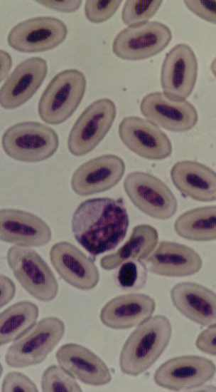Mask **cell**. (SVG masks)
<instances>
[{"instance_id":"ffe728a7","label":"cell","mask_w":216,"mask_h":392,"mask_svg":"<svg viewBox=\"0 0 216 392\" xmlns=\"http://www.w3.org/2000/svg\"><path fill=\"white\" fill-rule=\"evenodd\" d=\"M61 367L75 378L91 386H102L112 380L107 364L87 348L73 343L60 346L55 354Z\"/></svg>"},{"instance_id":"f1b7e54d","label":"cell","mask_w":216,"mask_h":392,"mask_svg":"<svg viewBox=\"0 0 216 392\" xmlns=\"http://www.w3.org/2000/svg\"><path fill=\"white\" fill-rule=\"evenodd\" d=\"M162 1H126L122 11L123 22L129 26L145 23L155 15Z\"/></svg>"},{"instance_id":"8fae6325","label":"cell","mask_w":216,"mask_h":392,"mask_svg":"<svg viewBox=\"0 0 216 392\" xmlns=\"http://www.w3.org/2000/svg\"><path fill=\"white\" fill-rule=\"evenodd\" d=\"M216 366L210 359L196 355L175 357L161 364L153 375L155 383L164 388L180 391L195 388L211 380Z\"/></svg>"},{"instance_id":"e0dca14e","label":"cell","mask_w":216,"mask_h":392,"mask_svg":"<svg viewBox=\"0 0 216 392\" xmlns=\"http://www.w3.org/2000/svg\"><path fill=\"white\" fill-rule=\"evenodd\" d=\"M47 72V62L40 57H31L20 63L1 88V107L14 109L27 102L41 86Z\"/></svg>"},{"instance_id":"30bf717a","label":"cell","mask_w":216,"mask_h":392,"mask_svg":"<svg viewBox=\"0 0 216 392\" xmlns=\"http://www.w3.org/2000/svg\"><path fill=\"white\" fill-rule=\"evenodd\" d=\"M68 28L53 16H38L26 19L14 26L7 41L14 49L24 53L51 50L66 38Z\"/></svg>"},{"instance_id":"3957f363","label":"cell","mask_w":216,"mask_h":392,"mask_svg":"<svg viewBox=\"0 0 216 392\" xmlns=\"http://www.w3.org/2000/svg\"><path fill=\"white\" fill-rule=\"evenodd\" d=\"M86 89L85 75L77 69L64 70L54 76L38 105L39 116L46 123L65 122L80 105Z\"/></svg>"},{"instance_id":"cb8c5ba5","label":"cell","mask_w":216,"mask_h":392,"mask_svg":"<svg viewBox=\"0 0 216 392\" xmlns=\"http://www.w3.org/2000/svg\"><path fill=\"white\" fill-rule=\"evenodd\" d=\"M158 241V234L153 227L139 225L117 251L101 258L100 266L105 270H112L128 261L143 260L153 252Z\"/></svg>"},{"instance_id":"e575fe53","label":"cell","mask_w":216,"mask_h":392,"mask_svg":"<svg viewBox=\"0 0 216 392\" xmlns=\"http://www.w3.org/2000/svg\"><path fill=\"white\" fill-rule=\"evenodd\" d=\"M1 285V308L6 305L14 298L16 293V287L13 281L9 277L1 274L0 277Z\"/></svg>"},{"instance_id":"8d00e7d4","label":"cell","mask_w":216,"mask_h":392,"mask_svg":"<svg viewBox=\"0 0 216 392\" xmlns=\"http://www.w3.org/2000/svg\"><path fill=\"white\" fill-rule=\"evenodd\" d=\"M210 70L213 75L216 77V57L213 59L210 64Z\"/></svg>"},{"instance_id":"d6986e66","label":"cell","mask_w":216,"mask_h":392,"mask_svg":"<svg viewBox=\"0 0 216 392\" xmlns=\"http://www.w3.org/2000/svg\"><path fill=\"white\" fill-rule=\"evenodd\" d=\"M147 270L166 277H187L198 272L202 265L199 254L186 245L162 241L144 259Z\"/></svg>"},{"instance_id":"d6a6232c","label":"cell","mask_w":216,"mask_h":392,"mask_svg":"<svg viewBox=\"0 0 216 392\" xmlns=\"http://www.w3.org/2000/svg\"><path fill=\"white\" fill-rule=\"evenodd\" d=\"M195 346L203 353L216 356V324L210 326L198 335Z\"/></svg>"},{"instance_id":"4316f807","label":"cell","mask_w":216,"mask_h":392,"mask_svg":"<svg viewBox=\"0 0 216 392\" xmlns=\"http://www.w3.org/2000/svg\"><path fill=\"white\" fill-rule=\"evenodd\" d=\"M114 279L118 287L124 290H138L147 279V269L141 260H131L119 266Z\"/></svg>"},{"instance_id":"44dd1931","label":"cell","mask_w":216,"mask_h":392,"mask_svg":"<svg viewBox=\"0 0 216 392\" xmlns=\"http://www.w3.org/2000/svg\"><path fill=\"white\" fill-rule=\"evenodd\" d=\"M173 306L185 317L202 326L216 324V293L201 284L180 282L171 290Z\"/></svg>"},{"instance_id":"d590c367","label":"cell","mask_w":216,"mask_h":392,"mask_svg":"<svg viewBox=\"0 0 216 392\" xmlns=\"http://www.w3.org/2000/svg\"><path fill=\"white\" fill-rule=\"evenodd\" d=\"M11 58L7 52L1 51V81L6 77L11 66Z\"/></svg>"},{"instance_id":"1f68e13d","label":"cell","mask_w":216,"mask_h":392,"mask_svg":"<svg viewBox=\"0 0 216 392\" xmlns=\"http://www.w3.org/2000/svg\"><path fill=\"white\" fill-rule=\"evenodd\" d=\"M187 8L200 18L216 24V1H185Z\"/></svg>"},{"instance_id":"ac0fdd59","label":"cell","mask_w":216,"mask_h":392,"mask_svg":"<svg viewBox=\"0 0 216 392\" xmlns=\"http://www.w3.org/2000/svg\"><path fill=\"white\" fill-rule=\"evenodd\" d=\"M51 238L50 227L39 217L20 210H1V240L28 247L45 245Z\"/></svg>"},{"instance_id":"5b68a950","label":"cell","mask_w":216,"mask_h":392,"mask_svg":"<svg viewBox=\"0 0 216 392\" xmlns=\"http://www.w3.org/2000/svg\"><path fill=\"white\" fill-rule=\"evenodd\" d=\"M65 327L55 316L45 317L9 347L5 361L14 368H25L43 362L63 338Z\"/></svg>"},{"instance_id":"277c9868","label":"cell","mask_w":216,"mask_h":392,"mask_svg":"<svg viewBox=\"0 0 216 392\" xmlns=\"http://www.w3.org/2000/svg\"><path fill=\"white\" fill-rule=\"evenodd\" d=\"M2 147L11 158L38 163L50 158L59 145L57 133L49 126L25 121L9 127L2 136Z\"/></svg>"},{"instance_id":"d4e9b609","label":"cell","mask_w":216,"mask_h":392,"mask_svg":"<svg viewBox=\"0 0 216 392\" xmlns=\"http://www.w3.org/2000/svg\"><path fill=\"white\" fill-rule=\"evenodd\" d=\"M176 232L186 239H216V205L195 208L180 215L174 223Z\"/></svg>"},{"instance_id":"4dcf8cb0","label":"cell","mask_w":216,"mask_h":392,"mask_svg":"<svg viewBox=\"0 0 216 392\" xmlns=\"http://www.w3.org/2000/svg\"><path fill=\"white\" fill-rule=\"evenodd\" d=\"M2 392H37L38 388L34 382L20 372L13 371L7 373L2 382Z\"/></svg>"},{"instance_id":"7a4b0ae2","label":"cell","mask_w":216,"mask_h":392,"mask_svg":"<svg viewBox=\"0 0 216 392\" xmlns=\"http://www.w3.org/2000/svg\"><path fill=\"white\" fill-rule=\"evenodd\" d=\"M172 335L169 320L163 315L151 317L137 327L125 341L119 356L121 371L138 376L160 357Z\"/></svg>"},{"instance_id":"484cf974","label":"cell","mask_w":216,"mask_h":392,"mask_svg":"<svg viewBox=\"0 0 216 392\" xmlns=\"http://www.w3.org/2000/svg\"><path fill=\"white\" fill-rule=\"evenodd\" d=\"M38 306L28 301L14 304L0 314L1 346L21 337L36 324L38 317Z\"/></svg>"},{"instance_id":"7c38bea8","label":"cell","mask_w":216,"mask_h":392,"mask_svg":"<svg viewBox=\"0 0 216 392\" xmlns=\"http://www.w3.org/2000/svg\"><path fill=\"white\" fill-rule=\"evenodd\" d=\"M198 60L186 43L173 46L164 58L161 71L163 93L171 99L184 100L193 92L198 76Z\"/></svg>"},{"instance_id":"9c48e42d","label":"cell","mask_w":216,"mask_h":392,"mask_svg":"<svg viewBox=\"0 0 216 392\" xmlns=\"http://www.w3.org/2000/svg\"><path fill=\"white\" fill-rule=\"evenodd\" d=\"M171 38L167 26L158 21H148L121 31L114 39L112 51L124 60H142L163 51Z\"/></svg>"},{"instance_id":"f546056e","label":"cell","mask_w":216,"mask_h":392,"mask_svg":"<svg viewBox=\"0 0 216 392\" xmlns=\"http://www.w3.org/2000/svg\"><path fill=\"white\" fill-rule=\"evenodd\" d=\"M122 1H87L85 14L93 23H102L110 19L118 10Z\"/></svg>"},{"instance_id":"6da1fadb","label":"cell","mask_w":216,"mask_h":392,"mask_svg":"<svg viewBox=\"0 0 216 392\" xmlns=\"http://www.w3.org/2000/svg\"><path fill=\"white\" fill-rule=\"evenodd\" d=\"M129 219L122 198L99 197L80 203L72 215L77 242L92 257L115 249L124 239Z\"/></svg>"},{"instance_id":"ba28073f","label":"cell","mask_w":216,"mask_h":392,"mask_svg":"<svg viewBox=\"0 0 216 392\" xmlns=\"http://www.w3.org/2000/svg\"><path fill=\"white\" fill-rule=\"evenodd\" d=\"M116 114V105L109 98L92 103L78 117L70 132L69 151L75 156L91 152L110 130Z\"/></svg>"},{"instance_id":"2e32d148","label":"cell","mask_w":216,"mask_h":392,"mask_svg":"<svg viewBox=\"0 0 216 392\" xmlns=\"http://www.w3.org/2000/svg\"><path fill=\"white\" fill-rule=\"evenodd\" d=\"M49 255L55 271L71 286L90 290L98 284L99 273L94 261L74 244L66 241L55 243Z\"/></svg>"},{"instance_id":"603a6c76","label":"cell","mask_w":216,"mask_h":392,"mask_svg":"<svg viewBox=\"0 0 216 392\" xmlns=\"http://www.w3.org/2000/svg\"><path fill=\"white\" fill-rule=\"evenodd\" d=\"M171 177L175 187L185 197L200 202L216 200V172L193 160L174 164Z\"/></svg>"},{"instance_id":"8992f818","label":"cell","mask_w":216,"mask_h":392,"mask_svg":"<svg viewBox=\"0 0 216 392\" xmlns=\"http://www.w3.org/2000/svg\"><path fill=\"white\" fill-rule=\"evenodd\" d=\"M6 258L15 278L28 294L42 301L55 298L58 292L55 276L34 249L13 246L9 249Z\"/></svg>"},{"instance_id":"9a60e30c","label":"cell","mask_w":216,"mask_h":392,"mask_svg":"<svg viewBox=\"0 0 216 392\" xmlns=\"http://www.w3.org/2000/svg\"><path fill=\"white\" fill-rule=\"evenodd\" d=\"M141 113L149 121L172 132H184L197 123L198 114L188 101L175 100L161 92L146 95L140 103Z\"/></svg>"},{"instance_id":"52a82bcc","label":"cell","mask_w":216,"mask_h":392,"mask_svg":"<svg viewBox=\"0 0 216 392\" xmlns=\"http://www.w3.org/2000/svg\"><path fill=\"white\" fill-rule=\"evenodd\" d=\"M129 200L141 212L157 220H168L177 210V200L159 178L144 172H132L124 180Z\"/></svg>"},{"instance_id":"7402d4cb","label":"cell","mask_w":216,"mask_h":392,"mask_svg":"<svg viewBox=\"0 0 216 392\" xmlns=\"http://www.w3.org/2000/svg\"><path fill=\"white\" fill-rule=\"evenodd\" d=\"M156 303L151 296L131 293L109 300L100 311V320L113 329H126L138 326L149 319L154 312Z\"/></svg>"},{"instance_id":"4fadbf2b","label":"cell","mask_w":216,"mask_h":392,"mask_svg":"<svg viewBox=\"0 0 216 392\" xmlns=\"http://www.w3.org/2000/svg\"><path fill=\"white\" fill-rule=\"evenodd\" d=\"M118 130L125 146L141 158L161 160L169 157L172 153L168 137L149 120L128 116L121 121Z\"/></svg>"},{"instance_id":"5bb4252c","label":"cell","mask_w":216,"mask_h":392,"mask_svg":"<svg viewBox=\"0 0 216 392\" xmlns=\"http://www.w3.org/2000/svg\"><path fill=\"white\" fill-rule=\"evenodd\" d=\"M125 170L124 162L117 155L96 157L75 170L71 178L72 189L81 196L104 192L121 180Z\"/></svg>"},{"instance_id":"836d02e7","label":"cell","mask_w":216,"mask_h":392,"mask_svg":"<svg viewBox=\"0 0 216 392\" xmlns=\"http://www.w3.org/2000/svg\"><path fill=\"white\" fill-rule=\"evenodd\" d=\"M37 2L48 9L64 13L74 12L82 4V1H37Z\"/></svg>"},{"instance_id":"83f0119b","label":"cell","mask_w":216,"mask_h":392,"mask_svg":"<svg viewBox=\"0 0 216 392\" xmlns=\"http://www.w3.org/2000/svg\"><path fill=\"white\" fill-rule=\"evenodd\" d=\"M41 389L44 392H75L82 388L75 378L63 367L49 366L43 373Z\"/></svg>"}]
</instances>
